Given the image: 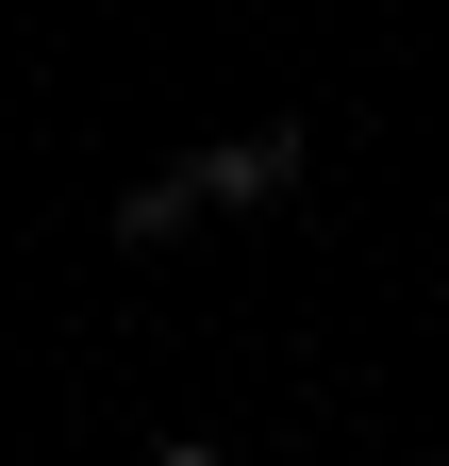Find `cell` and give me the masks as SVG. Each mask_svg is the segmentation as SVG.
Returning a JSON list of instances; mask_svg holds the SVG:
<instances>
[{
	"mask_svg": "<svg viewBox=\"0 0 449 466\" xmlns=\"http://www.w3.org/2000/svg\"><path fill=\"white\" fill-rule=\"evenodd\" d=\"M166 466H234V450H200V433H184V450H166Z\"/></svg>",
	"mask_w": 449,
	"mask_h": 466,
	"instance_id": "obj_3",
	"label": "cell"
},
{
	"mask_svg": "<svg viewBox=\"0 0 449 466\" xmlns=\"http://www.w3.org/2000/svg\"><path fill=\"white\" fill-rule=\"evenodd\" d=\"M300 150H316V134H284V116H266V134L200 150V200H234V217H250V200H284V184H300Z\"/></svg>",
	"mask_w": 449,
	"mask_h": 466,
	"instance_id": "obj_1",
	"label": "cell"
},
{
	"mask_svg": "<svg viewBox=\"0 0 449 466\" xmlns=\"http://www.w3.org/2000/svg\"><path fill=\"white\" fill-rule=\"evenodd\" d=\"M184 217H200V167H166V184H134V200H117V233H134V250H166Z\"/></svg>",
	"mask_w": 449,
	"mask_h": 466,
	"instance_id": "obj_2",
	"label": "cell"
}]
</instances>
